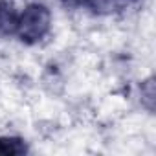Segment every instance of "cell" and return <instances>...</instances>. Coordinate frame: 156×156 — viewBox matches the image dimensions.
<instances>
[{"label":"cell","instance_id":"obj_4","mask_svg":"<svg viewBox=\"0 0 156 156\" xmlns=\"http://www.w3.org/2000/svg\"><path fill=\"white\" fill-rule=\"evenodd\" d=\"M61 4H62L64 8H70V9H73V8L90 6V4H92V0H61Z\"/></svg>","mask_w":156,"mask_h":156},{"label":"cell","instance_id":"obj_1","mask_svg":"<svg viewBox=\"0 0 156 156\" xmlns=\"http://www.w3.org/2000/svg\"><path fill=\"white\" fill-rule=\"evenodd\" d=\"M51 28V13L44 4H30L19 13L15 35L24 44H37L42 41Z\"/></svg>","mask_w":156,"mask_h":156},{"label":"cell","instance_id":"obj_2","mask_svg":"<svg viewBox=\"0 0 156 156\" xmlns=\"http://www.w3.org/2000/svg\"><path fill=\"white\" fill-rule=\"evenodd\" d=\"M17 22H19V13L15 6L8 0H0V35L4 37L15 35Z\"/></svg>","mask_w":156,"mask_h":156},{"label":"cell","instance_id":"obj_3","mask_svg":"<svg viewBox=\"0 0 156 156\" xmlns=\"http://www.w3.org/2000/svg\"><path fill=\"white\" fill-rule=\"evenodd\" d=\"M28 147L20 138H0V154H24Z\"/></svg>","mask_w":156,"mask_h":156}]
</instances>
